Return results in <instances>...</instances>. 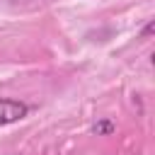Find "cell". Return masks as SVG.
<instances>
[{
	"label": "cell",
	"mask_w": 155,
	"mask_h": 155,
	"mask_svg": "<svg viewBox=\"0 0 155 155\" xmlns=\"http://www.w3.org/2000/svg\"><path fill=\"white\" fill-rule=\"evenodd\" d=\"M114 124L109 121V119H104V121H99V124H94L92 126V133H97V136H109V133H114Z\"/></svg>",
	"instance_id": "2"
},
{
	"label": "cell",
	"mask_w": 155,
	"mask_h": 155,
	"mask_svg": "<svg viewBox=\"0 0 155 155\" xmlns=\"http://www.w3.org/2000/svg\"><path fill=\"white\" fill-rule=\"evenodd\" d=\"M29 114V104L19 102V99H0V126L15 124L19 119H24Z\"/></svg>",
	"instance_id": "1"
},
{
	"label": "cell",
	"mask_w": 155,
	"mask_h": 155,
	"mask_svg": "<svg viewBox=\"0 0 155 155\" xmlns=\"http://www.w3.org/2000/svg\"><path fill=\"white\" fill-rule=\"evenodd\" d=\"M153 31H155V22L150 19V22H148V24L140 29V39H150V34H153Z\"/></svg>",
	"instance_id": "3"
}]
</instances>
